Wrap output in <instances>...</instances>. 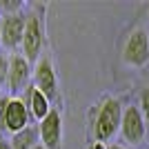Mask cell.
Returning a JSON list of instances; mask_svg holds the SVG:
<instances>
[{"mask_svg":"<svg viewBox=\"0 0 149 149\" xmlns=\"http://www.w3.org/2000/svg\"><path fill=\"white\" fill-rule=\"evenodd\" d=\"M123 111L125 107L118 98L107 96L96 105L91 113V134L96 143L105 145L107 140H111L120 131V123H123Z\"/></svg>","mask_w":149,"mask_h":149,"instance_id":"1","label":"cell"},{"mask_svg":"<svg viewBox=\"0 0 149 149\" xmlns=\"http://www.w3.org/2000/svg\"><path fill=\"white\" fill-rule=\"evenodd\" d=\"M47 45V31H45V7L29 9L27 13V25H25V38L20 54L29 62H38V58L45 54Z\"/></svg>","mask_w":149,"mask_h":149,"instance_id":"2","label":"cell"},{"mask_svg":"<svg viewBox=\"0 0 149 149\" xmlns=\"http://www.w3.org/2000/svg\"><path fill=\"white\" fill-rule=\"evenodd\" d=\"M31 78H33L31 62L22 54H11L9 56V76H7V89L11 91V98L22 96V91L31 87Z\"/></svg>","mask_w":149,"mask_h":149,"instance_id":"3","label":"cell"},{"mask_svg":"<svg viewBox=\"0 0 149 149\" xmlns=\"http://www.w3.org/2000/svg\"><path fill=\"white\" fill-rule=\"evenodd\" d=\"M123 62L129 67H145L149 62V36L145 29H134L123 45Z\"/></svg>","mask_w":149,"mask_h":149,"instance_id":"4","label":"cell"},{"mask_svg":"<svg viewBox=\"0 0 149 149\" xmlns=\"http://www.w3.org/2000/svg\"><path fill=\"white\" fill-rule=\"evenodd\" d=\"M31 85H33L40 93H45L49 100L58 98V76H56L54 60L49 58V54H42V56L38 58V62L33 65Z\"/></svg>","mask_w":149,"mask_h":149,"instance_id":"5","label":"cell"},{"mask_svg":"<svg viewBox=\"0 0 149 149\" xmlns=\"http://www.w3.org/2000/svg\"><path fill=\"white\" fill-rule=\"evenodd\" d=\"M120 136L129 145H140L147 136V123L138 105H127L123 111V123H120Z\"/></svg>","mask_w":149,"mask_h":149,"instance_id":"6","label":"cell"},{"mask_svg":"<svg viewBox=\"0 0 149 149\" xmlns=\"http://www.w3.org/2000/svg\"><path fill=\"white\" fill-rule=\"evenodd\" d=\"M25 25H27V13H11V16H0V33H2V47L7 51L20 49L22 38H25Z\"/></svg>","mask_w":149,"mask_h":149,"instance_id":"7","label":"cell"},{"mask_svg":"<svg viewBox=\"0 0 149 149\" xmlns=\"http://www.w3.org/2000/svg\"><path fill=\"white\" fill-rule=\"evenodd\" d=\"M40 131V145L45 149H60L62 145V116L58 109H51L47 118L38 123Z\"/></svg>","mask_w":149,"mask_h":149,"instance_id":"8","label":"cell"},{"mask_svg":"<svg viewBox=\"0 0 149 149\" xmlns=\"http://www.w3.org/2000/svg\"><path fill=\"white\" fill-rule=\"evenodd\" d=\"M29 118H31V113L25 107V102L20 98H9L7 111H5V131H9L11 136L22 131L25 127H29Z\"/></svg>","mask_w":149,"mask_h":149,"instance_id":"9","label":"cell"},{"mask_svg":"<svg viewBox=\"0 0 149 149\" xmlns=\"http://www.w3.org/2000/svg\"><path fill=\"white\" fill-rule=\"evenodd\" d=\"M18 98L25 102V107L29 109V113H31V118H36L38 123L45 120V118H47V113L54 109V107H51V100L47 98L45 93H40L33 85L27 87L25 91H22V96H18Z\"/></svg>","mask_w":149,"mask_h":149,"instance_id":"10","label":"cell"},{"mask_svg":"<svg viewBox=\"0 0 149 149\" xmlns=\"http://www.w3.org/2000/svg\"><path fill=\"white\" fill-rule=\"evenodd\" d=\"M11 149H33L40 145V131H38V125H29L22 131L13 134L11 136Z\"/></svg>","mask_w":149,"mask_h":149,"instance_id":"11","label":"cell"},{"mask_svg":"<svg viewBox=\"0 0 149 149\" xmlns=\"http://www.w3.org/2000/svg\"><path fill=\"white\" fill-rule=\"evenodd\" d=\"M25 9L22 0H0V13L2 16H11V13H20Z\"/></svg>","mask_w":149,"mask_h":149,"instance_id":"12","label":"cell"},{"mask_svg":"<svg viewBox=\"0 0 149 149\" xmlns=\"http://www.w3.org/2000/svg\"><path fill=\"white\" fill-rule=\"evenodd\" d=\"M138 109H140V113H143L145 123L149 125V87L140 89V96H138Z\"/></svg>","mask_w":149,"mask_h":149,"instance_id":"13","label":"cell"},{"mask_svg":"<svg viewBox=\"0 0 149 149\" xmlns=\"http://www.w3.org/2000/svg\"><path fill=\"white\" fill-rule=\"evenodd\" d=\"M7 76H9V54L0 49V87H7Z\"/></svg>","mask_w":149,"mask_h":149,"instance_id":"14","label":"cell"},{"mask_svg":"<svg viewBox=\"0 0 149 149\" xmlns=\"http://www.w3.org/2000/svg\"><path fill=\"white\" fill-rule=\"evenodd\" d=\"M7 102H9V96H2V100H0V131H5V111H7Z\"/></svg>","mask_w":149,"mask_h":149,"instance_id":"15","label":"cell"},{"mask_svg":"<svg viewBox=\"0 0 149 149\" xmlns=\"http://www.w3.org/2000/svg\"><path fill=\"white\" fill-rule=\"evenodd\" d=\"M0 149H11V143L9 140H0Z\"/></svg>","mask_w":149,"mask_h":149,"instance_id":"16","label":"cell"},{"mask_svg":"<svg viewBox=\"0 0 149 149\" xmlns=\"http://www.w3.org/2000/svg\"><path fill=\"white\" fill-rule=\"evenodd\" d=\"M91 149H107V145H102V143H93Z\"/></svg>","mask_w":149,"mask_h":149,"instance_id":"17","label":"cell"},{"mask_svg":"<svg viewBox=\"0 0 149 149\" xmlns=\"http://www.w3.org/2000/svg\"><path fill=\"white\" fill-rule=\"evenodd\" d=\"M107 149H127V147H123V145H107Z\"/></svg>","mask_w":149,"mask_h":149,"instance_id":"18","label":"cell"},{"mask_svg":"<svg viewBox=\"0 0 149 149\" xmlns=\"http://www.w3.org/2000/svg\"><path fill=\"white\" fill-rule=\"evenodd\" d=\"M33 149H45V147H42V145H38V147H33Z\"/></svg>","mask_w":149,"mask_h":149,"instance_id":"19","label":"cell"},{"mask_svg":"<svg viewBox=\"0 0 149 149\" xmlns=\"http://www.w3.org/2000/svg\"><path fill=\"white\" fill-rule=\"evenodd\" d=\"M0 45H2V33H0Z\"/></svg>","mask_w":149,"mask_h":149,"instance_id":"20","label":"cell"},{"mask_svg":"<svg viewBox=\"0 0 149 149\" xmlns=\"http://www.w3.org/2000/svg\"><path fill=\"white\" fill-rule=\"evenodd\" d=\"M0 100H2V93H0Z\"/></svg>","mask_w":149,"mask_h":149,"instance_id":"21","label":"cell"}]
</instances>
